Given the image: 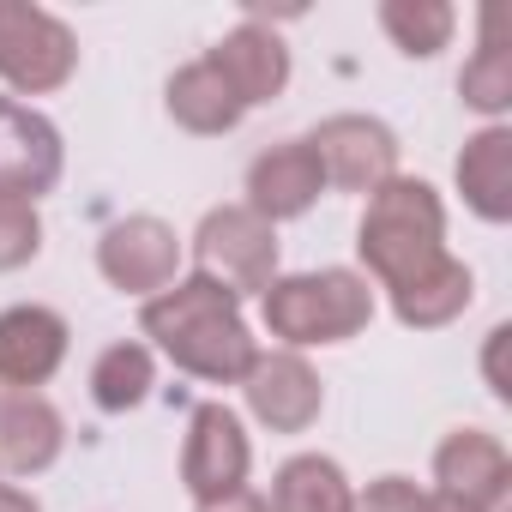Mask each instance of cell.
<instances>
[{"instance_id": "obj_15", "label": "cell", "mask_w": 512, "mask_h": 512, "mask_svg": "<svg viewBox=\"0 0 512 512\" xmlns=\"http://www.w3.org/2000/svg\"><path fill=\"white\" fill-rule=\"evenodd\" d=\"M61 410L37 392H13L7 404H0V464H7L13 476H37L61 458Z\"/></svg>"}, {"instance_id": "obj_2", "label": "cell", "mask_w": 512, "mask_h": 512, "mask_svg": "<svg viewBox=\"0 0 512 512\" xmlns=\"http://www.w3.org/2000/svg\"><path fill=\"white\" fill-rule=\"evenodd\" d=\"M362 260L386 290L416 284L422 272H434L446 260V205L428 181L392 175L386 187L368 193V217H362Z\"/></svg>"}, {"instance_id": "obj_16", "label": "cell", "mask_w": 512, "mask_h": 512, "mask_svg": "<svg viewBox=\"0 0 512 512\" xmlns=\"http://www.w3.org/2000/svg\"><path fill=\"white\" fill-rule=\"evenodd\" d=\"M458 193L488 223H506L512 217V133L506 127H482L458 151Z\"/></svg>"}, {"instance_id": "obj_27", "label": "cell", "mask_w": 512, "mask_h": 512, "mask_svg": "<svg viewBox=\"0 0 512 512\" xmlns=\"http://www.w3.org/2000/svg\"><path fill=\"white\" fill-rule=\"evenodd\" d=\"M422 512H482V506H470L458 494H422Z\"/></svg>"}, {"instance_id": "obj_9", "label": "cell", "mask_w": 512, "mask_h": 512, "mask_svg": "<svg viewBox=\"0 0 512 512\" xmlns=\"http://www.w3.org/2000/svg\"><path fill=\"white\" fill-rule=\"evenodd\" d=\"M241 392H247V410L272 434H302L320 416V374L296 350L253 356V368L241 374Z\"/></svg>"}, {"instance_id": "obj_22", "label": "cell", "mask_w": 512, "mask_h": 512, "mask_svg": "<svg viewBox=\"0 0 512 512\" xmlns=\"http://www.w3.org/2000/svg\"><path fill=\"white\" fill-rule=\"evenodd\" d=\"M458 91H464V103L482 109V115H500V109L512 103V55L494 43V19H488V31H482L476 61L458 73Z\"/></svg>"}, {"instance_id": "obj_11", "label": "cell", "mask_w": 512, "mask_h": 512, "mask_svg": "<svg viewBox=\"0 0 512 512\" xmlns=\"http://www.w3.org/2000/svg\"><path fill=\"white\" fill-rule=\"evenodd\" d=\"M320 193H326V175H320V157L308 151V139L272 145V151L253 157V169H247V211L266 217V223L302 217Z\"/></svg>"}, {"instance_id": "obj_5", "label": "cell", "mask_w": 512, "mask_h": 512, "mask_svg": "<svg viewBox=\"0 0 512 512\" xmlns=\"http://www.w3.org/2000/svg\"><path fill=\"white\" fill-rule=\"evenodd\" d=\"M79 67V49H73V31L31 7V0H0V79L25 97H43V91H61Z\"/></svg>"}, {"instance_id": "obj_19", "label": "cell", "mask_w": 512, "mask_h": 512, "mask_svg": "<svg viewBox=\"0 0 512 512\" xmlns=\"http://www.w3.org/2000/svg\"><path fill=\"white\" fill-rule=\"evenodd\" d=\"M350 500L356 494H350L344 470L332 458H320V452L290 458L278 470V482H272V512H350Z\"/></svg>"}, {"instance_id": "obj_20", "label": "cell", "mask_w": 512, "mask_h": 512, "mask_svg": "<svg viewBox=\"0 0 512 512\" xmlns=\"http://www.w3.org/2000/svg\"><path fill=\"white\" fill-rule=\"evenodd\" d=\"M91 398H97V410H109V416L145 404V398H151V350H145V344H109V350L97 356V368H91Z\"/></svg>"}, {"instance_id": "obj_7", "label": "cell", "mask_w": 512, "mask_h": 512, "mask_svg": "<svg viewBox=\"0 0 512 512\" xmlns=\"http://www.w3.org/2000/svg\"><path fill=\"white\" fill-rule=\"evenodd\" d=\"M97 266L115 290L127 296H151V290H169L175 284V266H181V241L169 223L157 217H127L115 223L103 241H97Z\"/></svg>"}, {"instance_id": "obj_17", "label": "cell", "mask_w": 512, "mask_h": 512, "mask_svg": "<svg viewBox=\"0 0 512 512\" xmlns=\"http://www.w3.org/2000/svg\"><path fill=\"white\" fill-rule=\"evenodd\" d=\"M470 296H476V278H470V266L446 253V260H440L434 272H422L416 284L392 290V314H398L404 326L428 332V326H446V320H458V314L470 308Z\"/></svg>"}, {"instance_id": "obj_21", "label": "cell", "mask_w": 512, "mask_h": 512, "mask_svg": "<svg viewBox=\"0 0 512 512\" xmlns=\"http://www.w3.org/2000/svg\"><path fill=\"white\" fill-rule=\"evenodd\" d=\"M380 25L392 31V43L404 49V55H440L446 43H452V25H458V13L446 7V0H386L380 7Z\"/></svg>"}, {"instance_id": "obj_8", "label": "cell", "mask_w": 512, "mask_h": 512, "mask_svg": "<svg viewBox=\"0 0 512 512\" xmlns=\"http://www.w3.org/2000/svg\"><path fill=\"white\" fill-rule=\"evenodd\" d=\"M247 434L235 422V410L223 404H199L193 422H187V452H181V482L199 494V500H217V494H235L247 488Z\"/></svg>"}, {"instance_id": "obj_3", "label": "cell", "mask_w": 512, "mask_h": 512, "mask_svg": "<svg viewBox=\"0 0 512 512\" xmlns=\"http://www.w3.org/2000/svg\"><path fill=\"white\" fill-rule=\"evenodd\" d=\"M266 326L284 344H344L374 320V290L356 272H302V278H272L266 296Z\"/></svg>"}, {"instance_id": "obj_18", "label": "cell", "mask_w": 512, "mask_h": 512, "mask_svg": "<svg viewBox=\"0 0 512 512\" xmlns=\"http://www.w3.org/2000/svg\"><path fill=\"white\" fill-rule=\"evenodd\" d=\"M169 115L187 133H229L247 109H241V97L229 91V79L211 61H193V67H181L169 79Z\"/></svg>"}, {"instance_id": "obj_1", "label": "cell", "mask_w": 512, "mask_h": 512, "mask_svg": "<svg viewBox=\"0 0 512 512\" xmlns=\"http://www.w3.org/2000/svg\"><path fill=\"white\" fill-rule=\"evenodd\" d=\"M139 326H145V338H157V350L175 368H187V374H199L211 386L241 380L253 368V356H260V350H253L247 320H241V296H229L211 278L169 284L163 296L145 302Z\"/></svg>"}, {"instance_id": "obj_4", "label": "cell", "mask_w": 512, "mask_h": 512, "mask_svg": "<svg viewBox=\"0 0 512 512\" xmlns=\"http://www.w3.org/2000/svg\"><path fill=\"white\" fill-rule=\"evenodd\" d=\"M193 253H199V278L223 284L229 296L266 290L278 278V229L266 217H253L247 205L205 211V223L193 235Z\"/></svg>"}, {"instance_id": "obj_10", "label": "cell", "mask_w": 512, "mask_h": 512, "mask_svg": "<svg viewBox=\"0 0 512 512\" xmlns=\"http://www.w3.org/2000/svg\"><path fill=\"white\" fill-rule=\"evenodd\" d=\"M55 181H61V133L37 109L0 97V193L37 199Z\"/></svg>"}, {"instance_id": "obj_23", "label": "cell", "mask_w": 512, "mask_h": 512, "mask_svg": "<svg viewBox=\"0 0 512 512\" xmlns=\"http://www.w3.org/2000/svg\"><path fill=\"white\" fill-rule=\"evenodd\" d=\"M37 247H43L37 199H25V193H0V272H19L25 260H37Z\"/></svg>"}, {"instance_id": "obj_25", "label": "cell", "mask_w": 512, "mask_h": 512, "mask_svg": "<svg viewBox=\"0 0 512 512\" xmlns=\"http://www.w3.org/2000/svg\"><path fill=\"white\" fill-rule=\"evenodd\" d=\"M506 326H494L488 332V356H482V368H488V386H494V398H512V386H506V368H500V350H506Z\"/></svg>"}, {"instance_id": "obj_24", "label": "cell", "mask_w": 512, "mask_h": 512, "mask_svg": "<svg viewBox=\"0 0 512 512\" xmlns=\"http://www.w3.org/2000/svg\"><path fill=\"white\" fill-rule=\"evenodd\" d=\"M350 512H422V494L404 476H380L362 500H350Z\"/></svg>"}, {"instance_id": "obj_14", "label": "cell", "mask_w": 512, "mask_h": 512, "mask_svg": "<svg viewBox=\"0 0 512 512\" xmlns=\"http://www.w3.org/2000/svg\"><path fill=\"white\" fill-rule=\"evenodd\" d=\"M205 61L229 79V91L241 97V109L272 103V97L290 85V49H284L278 31H266V25H235Z\"/></svg>"}, {"instance_id": "obj_6", "label": "cell", "mask_w": 512, "mask_h": 512, "mask_svg": "<svg viewBox=\"0 0 512 512\" xmlns=\"http://www.w3.org/2000/svg\"><path fill=\"white\" fill-rule=\"evenodd\" d=\"M308 151L320 157V175L344 193H374L398 175V139L386 121H368V115H332L314 127Z\"/></svg>"}, {"instance_id": "obj_28", "label": "cell", "mask_w": 512, "mask_h": 512, "mask_svg": "<svg viewBox=\"0 0 512 512\" xmlns=\"http://www.w3.org/2000/svg\"><path fill=\"white\" fill-rule=\"evenodd\" d=\"M0 512H43L25 488H0Z\"/></svg>"}, {"instance_id": "obj_26", "label": "cell", "mask_w": 512, "mask_h": 512, "mask_svg": "<svg viewBox=\"0 0 512 512\" xmlns=\"http://www.w3.org/2000/svg\"><path fill=\"white\" fill-rule=\"evenodd\" d=\"M199 512H272L253 488H235V494H217V500H199Z\"/></svg>"}, {"instance_id": "obj_13", "label": "cell", "mask_w": 512, "mask_h": 512, "mask_svg": "<svg viewBox=\"0 0 512 512\" xmlns=\"http://www.w3.org/2000/svg\"><path fill=\"white\" fill-rule=\"evenodd\" d=\"M61 362H67V320H61L55 308L25 302V308H7V314H0V380H7V386L31 392V386H43Z\"/></svg>"}, {"instance_id": "obj_12", "label": "cell", "mask_w": 512, "mask_h": 512, "mask_svg": "<svg viewBox=\"0 0 512 512\" xmlns=\"http://www.w3.org/2000/svg\"><path fill=\"white\" fill-rule=\"evenodd\" d=\"M434 476H440V494H458V500L494 512V506L506 500V488H512V458H506V446H500L494 434L458 428V434L440 440Z\"/></svg>"}]
</instances>
